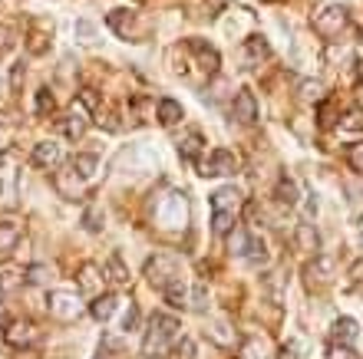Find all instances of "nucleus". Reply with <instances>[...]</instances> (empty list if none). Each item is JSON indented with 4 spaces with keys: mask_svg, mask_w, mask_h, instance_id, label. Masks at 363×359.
Segmentation results:
<instances>
[{
    "mask_svg": "<svg viewBox=\"0 0 363 359\" xmlns=\"http://www.w3.org/2000/svg\"><path fill=\"white\" fill-rule=\"evenodd\" d=\"M47 310L53 320L60 323H73L83 313V303H79L77 293H69V290H53L50 293V300H47Z\"/></svg>",
    "mask_w": 363,
    "mask_h": 359,
    "instance_id": "nucleus-1",
    "label": "nucleus"
},
{
    "mask_svg": "<svg viewBox=\"0 0 363 359\" xmlns=\"http://www.w3.org/2000/svg\"><path fill=\"white\" fill-rule=\"evenodd\" d=\"M179 333V320L175 317H165V313H155L152 317V326H149V336H145V353L152 356V350L159 353L169 340H175Z\"/></svg>",
    "mask_w": 363,
    "mask_h": 359,
    "instance_id": "nucleus-2",
    "label": "nucleus"
},
{
    "mask_svg": "<svg viewBox=\"0 0 363 359\" xmlns=\"http://www.w3.org/2000/svg\"><path fill=\"white\" fill-rule=\"evenodd\" d=\"M37 340H40V330L30 320H10L7 330H4V343L13 346V350H27Z\"/></svg>",
    "mask_w": 363,
    "mask_h": 359,
    "instance_id": "nucleus-3",
    "label": "nucleus"
},
{
    "mask_svg": "<svg viewBox=\"0 0 363 359\" xmlns=\"http://www.w3.org/2000/svg\"><path fill=\"white\" fill-rule=\"evenodd\" d=\"M347 27V10L344 7H324L320 13H317L314 20V30L320 33V37H340V30Z\"/></svg>",
    "mask_w": 363,
    "mask_h": 359,
    "instance_id": "nucleus-4",
    "label": "nucleus"
},
{
    "mask_svg": "<svg viewBox=\"0 0 363 359\" xmlns=\"http://www.w3.org/2000/svg\"><path fill=\"white\" fill-rule=\"evenodd\" d=\"M145 274H149V280H152L155 287H169V284H175V257H169V254H155L149 264H145Z\"/></svg>",
    "mask_w": 363,
    "mask_h": 359,
    "instance_id": "nucleus-5",
    "label": "nucleus"
},
{
    "mask_svg": "<svg viewBox=\"0 0 363 359\" xmlns=\"http://www.w3.org/2000/svg\"><path fill=\"white\" fill-rule=\"evenodd\" d=\"M304 277H307V287H327L334 280V261L330 257H314L311 264L304 267Z\"/></svg>",
    "mask_w": 363,
    "mask_h": 359,
    "instance_id": "nucleus-6",
    "label": "nucleus"
},
{
    "mask_svg": "<svg viewBox=\"0 0 363 359\" xmlns=\"http://www.w3.org/2000/svg\"><path fill=\"white\" fill-rule=\"evenodd\" d=\"M235 169H238V159H235L228 149H215V152H211V159L201 165V175L218 178V175H231Z\"/></svg>",
    "mask_w": 363,
    "mask_h": 359,
    "instance_id": "nucleus-7",
    "label": "nucleus"
},
{
    "mask_svg": "<svg viewBox=\"0 0 363 359\" xmlns=\"http://www.w3.org/2000/svg\"><path fill=\"white\" fill-rule=\"evenodd\" d=\"M238 208H241V195L238 188H218L211 195V211L215 215H225V217H238Z\"/></svg>",
    "mask_w": 363,
    "mask_h": 359,
    "instance_id": "nucleus-8",
    "label": "nucleus"
},
{
    "mask_svg": "<svg viewBox=\"0 0 363 359\" xmlns=\"http://www.w3.org/2000/svg\"><path fill=\"white\" fill-rule=\"evenodd\" d=\"M109 27L125 40H139L145 30V27H139V20H135L133 13H125V10H113V13H109Z\"/></svg>",
    "mask_w": 363,
    "mask_h": 359,
    "instance_id": "nucleus-9",
    "label": "nucleus"
},
{
    "mask_svg": "<svg viewBox=\"0 0 363 359\" xmlns=\"http://www.w3.org/2000/svg\"><path fill=\"white\" fill-rule=\"evenodd\" d=\"M23 237V224L17 217H0V254H10Z\"/></svg>",
    "mask_w": 363,
    "mask_h": 359,
    "instance_id": "nucleus-10",
    "label": "nucleus"
},
{
    "mask_svg": "<svg viewBox=\"0 0 363 359\" xmlns=\"http://www.w3.org/2000/svg\"><path fill=\"white\" fill-rule=\"evenodd\" d=\"M231 113H235V119L238 122H255L258 119V103H255V96L248 93V89H241L238 96H235V106H231Z\"/></svg>",
    "mask_w": 363,
    "mask_h": 359,
    "instance_id": "nucleus-11",
    "label": "nucleus"
},
{
    "mask_svg": "<svg viewBox=\"0 0 363 359\" xmlns=\"http://www.w3.org/2000/svg\"><path fill=\"white\" fill-rule=\"evenodd\" d=\"M185 198L182 195H169V201L162 205V211H159V217H162V224H169V227H179V224H185Z\"/></svg>",
    "mask_w": 363,
    "mask_h": 359,
    "instance_id": "nucleus-12",
    "label": "nucleus"
},
{
    "mask_svg": "<svg viewBox=\"0 0 363 359\" xmlns=\"http://www.w3.org/2000/svg\"><path fill=\"white\" fill-rule=\"evenodd\" d=\"M60 161H63V149L57 142H40L33 149V165H40V169H57Z\"/></svg>",
    "mask_w": 363,
    "mask_h": 359,
    "instance_id": "nucleus-13",
    "label": "nucleus"
},
{
    "mask_svg": "<svg viewBox=\"0 0 363 359\" xmlns=\"http://www.w3.org/2000/svg\"><path fill=\"white\" fill-rule=\"evenodd\" d=\"M86 125H89V113L79 103H73V109H69V115H67V122H63V132H67L69 139H79V135L86 132Z\"/></svg>",
    "mask_w": 363,
    "mask_h": 359,
    "instance_id": "nucleus-14",
    "label": "nucleus"
},
{
    "mask_svg": "<svg viewBox=\"0 0 363 359\" xmlns=\"http://www.w3.org/2000/svg\"><path fill=\"white\" fill-rule=\"evenodd\" d=\"M20 284H23V267H17V264L0 267V297H10Z\"/></svg>",
    "mask_w": 363,
    "mask_h": 359,
    "instance_id": "nucleus-15",
    "label": "nucleus"
},
{
    "mask_svg": "<svg viewBox=\"0 0 363 359\" xmlns=\"http://www.w3.org/2000/svg\"><path fill=\"white\" fill-rule=\"evenodd\" d=\"M77 284L83 293H96L99 287H103V277H99V267L96 264H83L79 267V277H77Z\"/></svg>",
    "mask_w": 363,
    "mask_h": 359,
    "instance_id": "nucleus-16",
    "label": "nucleus"
},
{
    "mask_svg": "<svg viewBox=\"0 0 363 359\" xmlns=\"http://www.w3.org/2000/svg\"><path fill=\"white\" fill-rule=\"evenodd\" d=\"M116 307H119V300H116L113 293H106V297H96L93 300V307H89V313H93L96 320H109V317H113L116 313Z\"/></svg>",
    "mask_w": 363,
    "mask_h": 359,
    "instance_id": "nucleus-17",
    "label": "nucleus"
},
{
    "mask_svg": "<svg viewBox=\"0 0 363 359\" xmlns=\"http://www.w3.org/2000/svg\"><path fill=\"white\" fill-rule=\"evenodd\" d=\"M106 274H109V280H113L116 287L129 284V270H125V264H123V257L119 254H113L109 261H106Z\"/></svg>",
    "mask_w": 363,
    "mask_h": 359,
    "instance_id": "nucleus-18",
    "label": "nucleus"
},
{
    "mask_svg": "<svg viewBox=\"0 0 363 359\" xmlns=\"http://www.w3.org/2000/svg\"><path fill=\"white\" fill-rule=\"evenodd\" d=\"M245 257H248V264H264L268 261V244L261 241V237H248V247H245Z\"/></svg>",
    "mask_w": 363,
    "mask_h": 359,
    "instance_id": "nucleus-19",
    "label": "nucleus"
},
{
    "mask_svg": "<svg viewBox=\"0 0 363 359\" xmlns=\"http://www.w3.org/2000/svg\"><path fill=\"white\" fill-rule=\"evenodd\" d=\"M238 359H268V346H264V340H258V336L245 340L241 343Z\"/></svg>",
    "mask_w": 363,
    "mask_h": 359,
    "instance_id": "nucleus-20",
    "label": "nucleus"
},
{
    "mask_svg": "<svg viewBox=\"0 0 363 359\" xmlns=\"http://www.w3.org/2000/svg\"><path fill=\"white\" fill-rule=\"evenodd\" d=\"M189 47H191V53H199V59L205 63V69H208V73H215V67H218V53H215L211 47H205L201 40H191Z\"/></svg>",
    "mask_w": 363,
    "mask_h": 359,
    "instance_id": "nucleus-21",
    "label": "nucleus"
},
{
    "mask_svg": "<svg viewBox=\"0 0 363 359\" xmlns=\"http://www.w3.org/2000/svg\"><path fill=\"white\" fill-rule=\"evenodd\" d=\"M179 119H182V106L175 103V99H162V103H159V122L175 125Z\"/></svg>",
    "mask_w": 363,
    "mask_h": 359,
    "instance_id": "nucleus-22",
    "label": "nucleus"
},
{
    "mask_svg": "<svg viewBox=\"0 0 363 359\" xmlns=\"http://www.w3.org/2000/svg\"><path fill=\"white\" fill-rule=\"evenodd\" d=\"M297 251H317V231L311 224H297Z\"/></svg>",
    "mask_w": 363,
    "mask_h": 359,
    "instance_id": "nucleus-23",
    "label": "nucleus"
},
{
    "mask_svg": "<svg viewBox=\"0 0 363 359\" xmlns=\"http://www.w3.org/2000/svg\"><path fill=\"white\" fill-rule=\"evenodd\" d=\"M277 198H281V205L294 208V205H297V185H294V181H291V178L277 181Z\"/></svg>",
    "mask_w": 363,
    "mask_h": 359,
    "instance_id": "nucleus-24",
    "label": "nucleus"
},
{
    "mask_svg": "<svg viewBox=\"0 0 363 359\" xmlns=\"http://www.w3.org/2000/svg\"><path fill=\"white\" fill-rule=\"evenodd\" d=\"M201 149V132H189L185 139L179 142V152H182V159H195Z\"/></svg>",
    "mask_w": 363,
    "mask_h": 359,
    "instance_id": "nucleus-25",
    "label": "nucleus"
},
{
    "mask_svg": "<svg viewBox=\"0 0 363 359\" xmlns=\"http://www.w3.org/2000/svg\"><path fill=\"white\" fill-rule=\"evenodd\" d=\"M96 165H99L96 155H77V159H73V171H77L79 178H89V175L96 171Z\"/></svg>",
    "mask_w": 363,
    "mask_h": 359,
    "instance_id": "nucleus-26",
    "label": "nucleus"
},
{
    "mask_svg": "<svg viewBox=\"0 0 363 359\" xmlns=\"http://www.w3.org/2000/svg\"><path fill=\"white\" fill-rule=\"evenodd\" d=\"M165 300H169L172 307H179V310H182V307L189 303V290H185V287H182L179 280H175V284L165 287Z\"/></svg>",
    "mask_w": 363,
    "mask_h": 359,
    "instance_id": "nucleus-27",
    "label": "nucleus"
},
{
    "mask_svg": "<svg viewBox=\"0 0 363 359\" xmlns=\"http://www.w3.org/2000/svg\"><path fill=\"white\" fill-rule=\"evenodd\" d=\"M334 336H337L340 343H354V340H357V323H354V320H347V317H344V320H337Z\"/></svg>",
    "mask_w": 363,
    "mask_h": 359,
    "instance_id": "nucleus-28",
    "label": "nucleus"
},
{
    "mask_svg": "<svg viewBox=\"0 0 363 359\" xmlns=\"http://www.w3.org/2000/svg\"><path fill=\"white\" fill-rule=\"evenodd\" d=\"M225 330H228V323H225V320H211L208 336L215 343H221V346H231V343H235V336H231V333H225Z\"/></svg>",
    "mask_w": 363,
    "mask_h": 359,
    "instance_id": "nucleus-29",
    "label": "nucleus"
},
{
    "mask_svg": "<svg viewBox=\"0 0 363 359\" xmlns=\"http://www.w3.org/2000/svg\"><path fill=\"white\" fill-rule=\"evenodd\" d=\"M53 106H57V103H53L50 89H40V93H37V115H40V119H47V115L53 113Z\"/></svg>",
    "mask_w": 363,
    "mask_h": 359,
    "instance_id": "nucleus-30",
    "label": "nucleus"
},
{
    "mask_svg": "<svg viewBox=\"0 0 363 359\" xmlns=\"http://www.w3.org/2000/svg\"><path fill=\"white\" fill-rule=\"evenodd\" d=\"M47 277H50V267L43 264H33L23 270V280H30V284H47Z\"/></svg>",
    "mask_w": 363,
    "mask_h": 359,
    "instance_id": "nucleus-31",
    "label": "nucleus"
},
{
    "mask_svg": "<svg viewBox=\"0 0 363 359\" xmlns=\"http://www.w3.org/2000/svg\"><path fill=\"white\" fill-rule=\"evenodd\" d=\"M347 161H350V169L363 175V142H354L347 149Z\"/></svg>",
    "mask_w": 363,
    "mask_h": 359,
    "instance_id": "nucleus-32",
    "label": "nucleus"
},
{
    "mask_svg": "<svg viewBox=\"0 0 363 359\" xmlns=\"http://www.w3.org/2000/svg\"><path fill=\"white\" fill-rule=\"evenodd\" d=\"M320 93H324V86L317 83V79H304V83H301V96H304V99H320Z\"/></svg>",
    "mask_w": 363,
    "mask_h": 359,
    "instance_id": "nucleus-33",
    "label": "nucleus"
},
{
    "mask_svg": "<svg viewBox=\"0 0 363 359\" xmlns=\"http://www.w3.org/2000/svg\"><path fill=\"white\" fill-rule=\"evenodd\" d=\"M248 53H251V59H264V57H268V43H264V40H258V37H251L248 40Z\"/></svg>",
    "mask_w": 363,
    "mask_h": 359,
    "instance_id": "nucleus-34",
    "label": "nucleus"
},
{
    "mask_svg": "<svg viewBox=\"0 0 363 359\" xmlns=\"http://www.w3.org/2000/svg\"><path fill=\"white\" fill-rule=\"evenodd\" d=\"M231 224H235V217H225V215H211V227H215V234H228Z\"/></svg>",
    "mask_w": 363,
    "mask_h": 359,
    "instance_id": "nucleus-35",
    "label": "nucleus"
},
{
    "mask_svg": "<svg viewBox=\"0 0 363 359\" xmlns=\"http://www.w3.org/2000/svg\"><path fill=\"white\" fill-rule=\"evenodd\" d=\"M344 129H350V132H354V129H363V109H350V113H347Z\"/></svg>",
    "mask_w": 363,
    "mask_h": 359,
    "instance_id": "nucleus-36",
    "label": "nucleus"
},
{
    "mask_svg": "<svg viewBox=\"0 0 363 359\" xmlns=\"http://www.w3.org/2000/svg\"><path fill=\"white\" fill-rule=\"evenodd\" d=\"M205 303H208L205 287H195V293H191V307H195V310H205Z\"/></svg>",
    "mask_w": 363,
    "mask_h": 359,
    "instance_id": "nucleus-37",
    "label": "nucleus"
},
{
    "mask_svg": "<svg viewBox=\"0 0 363 359\" xmlns=\"http://www.w3.org/2000/svg\"><path fill=\"white\" fill-rule=\"evenodd\" d=\"M297 353H301V343H297V340H291V343H287V346H284V350H281V359H301V356H297Z\"/></svg>",
    "mask_w": 363,
    "mask_h": 359,
    "instance_id": "nucleus-38",
    "label": "nucleus"
},
{
    "mask_svg": "<svg viewBox=\"0 0 363 359\" xmlns=\"http://www.w3.org/2000/svg\"><path fill=\"white\" fill-rule=\"evenodd\" d=\"M245 247H248V234H241V231H238V234L231 237V251H238V254H245Z\"/></svg>",
    "mask_w": 363,
    "mask_h": 359,
    "instance_id": "nucleus-39",
    "label": "nucleus"
},
{
    "mask_svg": "<svg viewBox=\"0 0 363 359\" xmlns=\"http://www.w3.org/2000/svg\"><path fill=\"white\" fill-rule=\"evenodd\" d=\"M83 221H86V227H89V231H99V227H103V224H99V211H96V208H89Z\"/></svg>",
    "mask_w": 363,
    "mask_h": 359,
    "instance_id": "nucleus-40",
    "label": "nucleus"
},
{
    "mask_svg": "<svg viewBox=\"0 0 363 359\" xmlns=\"http://www.w3.org/2000/svg\"><path fill=\"white\" fill-rule=\"evenodd\" d=\"M135 323H139V313H135V307H129V313H125V320H123V330H135Z\"/></svg>",
    "mask_w": 363,
    "mask_h": 359,
    "instance_id": "nucleus-41",
    "label": "nucleus"
},
{
    "mask_svg": "<svg viewBox=\"0 0 363 359\" xmlns=\"http://www.w3.org/2000/svg\"><path fill=\"white\" fill-rule=\"evenodd\" d=\"M327 359H354V353L347 350V346H334V350H330V356Z\"/></svg>",
    "mask_w": 363,
    "mask_h": 359,
    "instance_id": "nucleus-42",
    "label": "nucleus"
},
{
    "mask_svg": "<svg viewBox=\"0 0 363 359\" xmlns=\"http://www.w3.org/2000/svg\"><path fill=\"white\" fill-rule=\"evenodd\" d=\"M20 79H23V67H13V73H10V86L20 89Z\"/></svg>",
    "mask_w": 363,
    "mask_h": 359,
    "instance_id": "nucleus-43",
    "label": "nucleus"
},
{
    "mask_svg": "<svg viewBox=\"0 0 363 359\" xmlns=\"http://www.w3.org/2000/svg\"><path fill=\"white\" fill-rule=\"evenodd\" d=\"M7 37H10V30H4V27H0V53H4V50L10 47V40H7Z\"/></svg>",
    "mask_w": 363,
    "mask_h": 359,
    "instance_id": "nucleus-44",
    "label": "nucleus"
},
{
    "mask_svg": "<svg viewBox=\"0 0 363 359\" xmlns=\"http://www.w3.org/2000/svg\"><path fill=\"white\" fill-rule=\"evenodd\" d=\"M149 359H165V356H162V353H155V356H149Z\"/></svg>",
    "mask_w": 363,
    "mask_h": 359,
    "instance_id": "nucleus-45",
    "label": "nucleus"
},
{
    "mask_svg": "<svg viewBox=\"0 0 363 359\" xmlns=\"http://www.w3.org/2000/svg\"><path fill=\"white\" fill-rule=\"evenodd\" d=\"M271 4H274V0H271Z\"/></svg>",
    "mask_w": 363,
    "mask_h": 359,
    "instance_id": "nucleus-46",
    "label": "nucleus"
},
{
    "mask_svg": "<svg viewBox=\"0 0 363 359\" xmlns=\"http://www.w3.org/2000/svg\"><path fill=\"white\" fill-rule=\"evenodd\" d=\"M99 359H103V356H99Z\"/></svg>",
    "mask_w": 363,
    "mask_h": 359,
    "instance_id": "nucleus-47",
    "label": "nucleus"
}]
</instances>
